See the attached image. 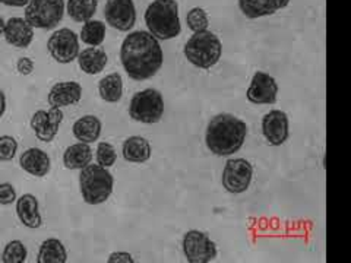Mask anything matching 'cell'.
<instances>
[{"label": "cell", "mask_w": 351, "mask_h": 263, "mask_svg": "<svg viewBox=\"0 0 351 263\" xmlns=\"http://www.w3.org/2000/svg\"><path fill=\"white\" fill-rule=\"evenodd\" d=\"M120 62L130 79H151L164 62L160 41L148 31L130 32L120 47Z\"/></svg>", "instance_id": "obj_1"}, {"label": "cell", "mask_w": 351, "mask_h": 263, "mask_svg": "<svg viewBox=\"0 0 351 263\" xmlns=\"http://www.w3.org/2000/svg\"><path fill=\"white\" fill-rule=\"evenodd\" d=\"M247 135V126L233 114L215 116L206 129V147L218 157L233 155L243 147Z\"/></svg>", "instance_id": "obj_2"}, {"label": "cell", "mask_w": 351, "mask_h": 263, "mask_svg": "<svg viewBox=\"0 0 351 263\" xmlns=\"http://www.w3.org/2000/svg\"><path fill=\"white\" fill-rule=\"evenodd\" d=\"M145 24L149 34L158 41L179 37L182 25L178 2L176 0H154L147 8Z\"/></svg>", "instance_id": "obj_3"}, {"label": "cell", "mask_w": 351, "mask_h": 263, "mask_svg": "<svg viewBox=\"0 0 351 263\" xmlns=\"http://www.w3.org/2000/svg\"><path fill=\"white\" fill-rule=\"evenodd\" d=\"M114 179L107 168L98 164H88L80 174V189L82 199L88 205L104 203L113 193Z\"/></svg>", "instance_id": "obj_4"}, {"label": "cell", "mask_w": 351, "mask_h": 263, "mask_svg": "<svg viewBox=\"0 0 351 263\" xmlns=\"http://www.w3.org/2000/svg\"><path fill=\"white\" fill-rule=\"evenodd\" d=\"M184 58L196 68L211 69L223 54V46L219 38L211 31L195 32L191 40L184 44Z\"/></svg>", "instance_id": "obj_5"}, {"label": "cell", "mask_w": 351, "mask_h": 263, "mask_svg": "<svg viewBox=\"0 0 351 263\" xmlns=\"http://www.w3.org/2000/svg\"><path fill=\"white\" fill-rule=\"evenodd\" d=\"M129 114L135 122L139 123H158L164 114L162 95L160 91L152 90V88L136 92L130 100Z\"/></svg>", "instance_id": "obj_6"}, {"label": "cell", "mask_w": 351, "mask_h": 263, "mask_svg": "<svg viewBox=\"0 0 351 263\" xmlns=\"http://www.w3.org/2000/svg\"><path fill=\"white\" fill-rule=\"evenodd\" d=\"M64 14V0H29L25 6V19L32 28L53 29Z\"/></svg>", "instance_id": "obj_7"}, {"label": "cell", "mask_w": 351, "mask_h": 263, "mask_svg": "<svg viewBox=\"0 0 351 263\" xmlns=\"http://www.w3.org/2000/svg\"><path fill=\"white\" fill-rule=\"evenodd\" d=\"M47 50L58 63H72L80 54V37L69 28L53 32L47 41Z\"/></svg>", "instance_id": "obj_8"}, {"label": "cell", "mask_w": 351, "mask_h": 263, "mask_svg": "<svg viewBox=\"0 0 351 263\" xmlns=\"http://www.w3.org/2000/svg\"><path fill=\"white\" fill-rule=\"evenodd\" d=\"M252 177H254V168L250 162L243 158H236L226 162L221 181L227 192L239 195L249 189Z\"/></svg>", "instance_id": "obj_9"}, {"label": "cell", "mask_w": 351, "mask_h": 263, "mask_svg": "<svg viewBox=\"0 0 351 263\" xmlns=\"http://www.w3.org/2000/svg\"><path fill=\"white\" fill-rule=\"evenodd\" d=\"M183 253L191 263H206L217 258V246L206 234L192 229L183 237Z\"/></svg>", "instance_id": "obj_10"}, {"label": "cell", "mask_w": 351, "mask_h": 263, "mask_svg": "<svg viewBox=\"0 0 351 263\" xmlns=\"http://www.w3.org/2000/svg\"><path fill=\"white\" fill-rule=\"evenodd\" d=\"M107 24L122 32H128L135 27L136 9L134 0H107L104 8Z\"/></svg>", "instance_id": "obj_11"}, {"label": "cell", "mask_w": 351, "mask_h": 263, "mask_svg": "<svg viewBox=\"0 0 351 263\" xmlns=\"http://www.w3.org/2000/svg\"><path fill=\"white\" fill-rule=\"evenodd\" d=\"M63 120L62 108H50L49 112L46 110H38L31 118V129L38 140L41 142H51L56 138L60 123Z\"/></svg>", "instance_id": "obj_12"}, {"label": "cell", "mask_w": 351, "mask_h": 263, "mask_svg": "<svg viewBox=\"0 0 351 263\" xmlns=\"http://www.w3.org/2000/svg\"><path fill=\"white\" fill-rule=\"evenodd\" d=\"M278 85L268 73L256 72L246 92L247 100L254 104H274L277 101Z\"/></svg>", "instance_id": "obj_13"}, {"label": "cell", "mask_w": 351, "mask_h": 263, "mask_svg": "<svg viewBox=\"0 0 351 263\" xmlns=\"http://www.w3.org/2000/svg\"><path fill=\"white\" fill-rule=\"evenodd\" d=\"M262 132L269 145H282L290 135L287 114L281 110H272L262 118Z\"/></svg>", "instance_id": "obj_14"}, {"label": "cell", "mask_w": 351, "mask_h": 263, "mask_svg": "<svg viewBox=\"0 0 351 263\" xmlns=\"http://www.w3.org/2000/svg\"><path fill=\"white\" fill-rule=\"evenodd\" d=\"M3 37L8 44L16 49H27L34 40V28L25 18H10L5 22Z\"/></svg>", "instance_id": "obj_15"}, {"label": "cell", "mask_w": 351, "mask_h": 263, "mask_svg": "<svg viewBox=\"0 0 351 263\" xmlns=\"http://www.w3.org/2000/svg\"><path fill=\"white\" fill-rule=\"evenodd\" d=\"M82 98V86L78 82L66 81L53 85L49 92V104L51 108H63L78 104Z\"/></svg>", "instance_id": "obj_16"}, {"label": "cell", "mask_w": 351, "mask_h": 263, "mask_svg": "<svg viewBox=\"0 0 351 263\" xmlns=\"http://www.w3.org/2000/svg\"><path fill=\"white\" fill-rule=\"evenodd\" d=\"M21 168L34 177H44L47 175L51 167L50 157L40 148H29L19 158Z\"/></svg>", "instance_id": "obj_17"}, {"label": "cell", "mask_w": 351, "mask_h": 263, "mask_svg": "<svg viewBox=\"0 0 351 263\" xmlns=\"http://www.w3.org/2000/svg\"><path fill=\"white\" fill-rule=\"evenodd\" d=\"M16 215L19 221L27 228L36 229L43 224L41 214L38 210V201L34 195L25 193L16 199Z\"/></svg>", "instance_id": "obj_18"}, {"label": "cell", "mask_w": 351, "mask_h": 263, "mask_svg": "<svg viewBox=\"0 0 351 263\" xmlns=\"http://www.w3.org/2000/svg\"><path fill=\"white\" fill-rule=\"evenodd\" d=\"M101 129L103 125L100 122V118L93 114H88L76 120L73 123L72 132L73 136L80 142H84V144H94V142H97L98 138H100Z\"/></svg>", "instance_id": "obj_19"}, {"label": "cell", "mask_w": 351, "mask_h": 263, "mask_svg": "<svg viewBox=\"0 0 351 263\" xmlns=\"http://www.w3.org/2000/svg\"><path fill=\"white\" fill-rule=\"evenodd\" d=\"M78 64L84 73L98 75L104 71L108 62L107 53L98 47H88L78 54Z\"/></svg>", "instance_id": "obj_20"}, {"label": "cell", "mask_w": 351, "mask_h": 263, "mask_svg": "<svg viewBox=\"0 0 351 263\" xmlns=\"http://www.w3.org/2000/svg\"><path fill=\"white\" fill-rule=\"evenodd\" d=\"M91 160L93 149L90 144H84V142L71 145L63 153V164L69 170H82L91 162Z\"/></svg>", "instance_id": "obj_21"}, {"label": "cell", "mask_w": 351, "mask_h": 263, "mask_svg": "<svg viewBox=\"0 0 351 263\" xmlns=\"http://www.w3.org/2000/svg\"><path fill=\"white\" fill-rule=\"evenodd\" d=\"M123 158L128 162L142 164L151 158V145L149 142L142 136H130L123 144Z\"/></svg>", "instance_id": "obj_22"}, {"label": "cell", "mask_w": 351, "mask_h": 263, "mask_svg": "<svg viewBox=\"0 0 351 263\" xmlns=\"http://www.w3.org/2000/svg\"><path fill=\"white\" fill-rule=\"evenodd\" d=\"M98 94L106 103H119L123 95V79L120 73H110L98 82Z\"/></svg>", "instance_id": "obj_23"}, {"label": "cell", "mask_w": 351, "mask_h": 263, "mask_svg": "<svg viewBox=\"0 0 351 263\" xmlns=\"http://www.w3.org/2000/svg\"><path fill=\"white\" fill-rule=\"evenodd\" d=\"M66 260H68V253L60 240L47 238L43 241L37 256L38 263H64Z\"/></svg>", "instance_id": "obj_24"}, {"label": "cell", "mask_w": 351, "mask_h": 263, "mask_svg": "<svg viewBox=\"0 0 351 263\" xmlns=\"http://www.w3.org/2000/svg\"><path fill=\"white\" fill-rule=\"evenodd\" d=\"M239 6L241 14L249 19L268 16L277 12L274 0H239Z\"/></svg>", "instance_id": "obj_25"}, {"label": "cell", "mask_w": 351, "mask_h": 263, "mask_svg": "<svg viewBox=\"0 0 351 263\" xmlns=\"http://www.w3.org/2000/svg\"><path fill=\"white\" fill-rule=\"evenodd\" d=\"M98 0H68L66 10L75 22H82L93 19L97 12Z\"/></svg>", "instance_id": "obj_26"}, {"label": "cell", "mask_w": 351, "mask_h": 263, "mask_svg": "<svg viewBox=\"0 0 351 263\" xmlns=\"http://www.w3.org/2000/svg\"><path fill=\"white\" fill-rule=\"evenodd\" d=\"M80 38L82 40V42L86 44V46H91V47L101 46L106 38V24L97 19L86 21L81 29Z\"/></svg>", "instance_id": "obj_27"}, {"label": "cell", "mask_w": 351, "mask_h": 263, "mask_svg": "<svg viewBox=\"0 0 351 263\" xmlns=\"http://www.w3.org/2000/svg\"><path fill=\"white\" fill-rule=\"evenodd\" d=\"M27 247L19 240H12L5 246L2 253L3 263H24L27 260Z\"/></svg>", "instance_id": "obj_28"}, {"label": "cell", "mask_w": 351, "mask_h": 263, "mask_svg": "<svg viewBox=\"0 0 351 263\" xmlns=\"http://www.w3.org/2000/svg\"><path fill=\"white\" fill-rule=\"evenodd\" d=\"M186 24L188 28L193 32L206 31L208 25H210V19H208V14L202 8H193L191 9L188 15H186Z\"/></svg>", "instance_id": "obj_29"}, {"label": "cell", "mask_w": 351, "mask_h": 263, "mask_svg": "<svg viewBox=\"0 0 351 263\" xmlns=\"http://www.w3.org/2000/svg\"><path fill=\"white\" fill-rule=\"evenodd\" d=\"M97 164L104 168H110L114 166V162L117 160V153L116 149L112 144L108 142H100L97 147Z\"/></svg>", "instance_id": "obj_30"}, {"label": "cell", "mask_w": 351, "mask_h": 263, "mask_svg": "<svg viewBox=\"0 0 351 263\" xmlns=\"http://www.w3.org/2000/svg\"><path fill=\"white\" fill-rule=\"evenodd\" d=\"M18 151V142L14 136H0V161L14 160Z\"/></svg>", "instance_id": "obj_31"}, {"label": "cell", "mask_w": 351, "mask_h": 263, "mask_svg": "<svg viewBox=\"0 0 351 263\" xmlns=\"http://www.w3.org/2000/svg\"><path fill=\"white\" fill-rule=\"evenodd\" d=\"M16 190L10 183H0V205L8 206L16 202Z\"/></svg>", "instance_id": "obj_32"}, {"label": "cell", "mask_w": 351, "mask_h": 263, "mask_svg": "<svg viewBox=\"0 0 351 263\" xmlns=\"http://www.w3.org/2000/svg\"><path fill=\"white\" fill-rule=\"evenodd\" d=\"M34 62H32L29 58H21L18 62H16V69L21 75L24 76H28L31 75L32 72H34Z\"/></svg>", "instance_id": "obj_33"}, {"label": "cell", "mask_w": 351, "mask_h": 263, "mask_svg": "<svg viewBox=\"0 0 351 263\" xmlns=\"http://www.w3.org/2000/svg\"><path fill=\"white\" fill-rule=\"evenodd\" d=\"M116 262H125V263H134V258H132L130 253H126V251H114L108 256V263H116Z\"/></svg>", "instance_id": "obj_34"}, {"label": "cell", "mask_w": 351, "mask_h": 263, "mask_svg": "<svg viewBox=\"0 0 351 263\" xmlns=\"http://www.w3.org/2000/svg\"><path fill=\"white\" fill-rule=\"evenodd\" d=\"M0 3L12 8H24L29 3V0H0Z\"/></svg>", "instance_id": "obj_35"}, {"label": "cell", "mask_w": 351, "mask_h": 263, "mask_svg": "<svg viewBox=\"0 0 351 263\" xmlns=\"http://www.w3.org/2000/svg\"><path fill=\"white\" fill-rule=\"evenodd\" d=\"M5 112H6V95L2 90H0V118L3 117Z\"/></svg>", "instance_id": "obj_36"}, {"label": "cell", "mask_w": 351, "mask_h": 263, "mask_svg": "<svg viewBox=\"0 0 351 263\" xmlns=\"http://www.w3.org/2000/svg\"><path fill=\"white\" fill-rule=\"evenodd\" d=\"M290 2H291V0H274V5H276V8L278 10V9L287 8L290 5Z\"/></svg>", "instance_id": "obj_37"}, {"label": "cell", "mask_w": 351, "mask_h": 263, "mask_svg": "<svg viewBox=\"0 0 351 263\" xmlns=\"http://www.w3.org/2000/svg\"><path fill=\"white\" fill-rule=\"evenodd\" d=\"M3 29H5V21L0 16V36H3Z\"/></svg>", "instance_id": "obj_38"}]
</instances>
